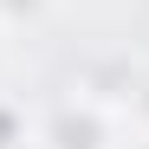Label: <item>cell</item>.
Returning <instances> with one entry per match:
<instances>
[{
	"label": "cell",
	"mask_w": 149,
	"mask_h": 149,
	"mask_svg": "<svg viewBox=\"0 0 149 149\" xmlns=\"http://www.w3.org/2000/svg\"><path fill=\"white\" fill-rule=\"evenodd\" d=\"M45 149H110V136H117V110L110 104H97L91 91H71L65 104L45 117Z\"/></svg>",
	"instance_id": "6da1fadb"
},
{
	"label": "cell",
	"mask_w": 149,
	"mask_h": 149,
	"mask_svg": "<svg viewBox=\"0 0 149 149\" xmlns=\"http://www.w3.org/2000/svg\"><path fill=\"white\" fill-rule=\"evenodd\" d=\"M52 7L58 0H0V33H33L52 19Z\"/></svg>",
	"instance_id": "7a4b0ae2"
},
{
	"label": "cell",
	"mask_w": 149,
	"mask_h": 149,
	"mask_svg": "<svg viewBox=\"0 0 149 149\" xmlns=\"http://www.w3.org/2000/svg\"><path fill=\"white\" fill-rule=\"evenodd\" d=\"M19 136H26V123H19V110H13V104H0V149H13Z\"/></svg>",
	"instance_id": "277c9868"
},
{
	"label": "cell",
	"mask_w": 149,
	"mask_h": 149,
	"mask_svg": "<svg viewBox=\"0 0 149 149\" xmlns=\"http://www.w3.org/2000/svg\"><path fill=\"white\" fill-rule=\"evenodd\" d=\"M0 71H7V33H0Z\"/></svg>",
	"instance_id": "5b68a950"
},
{
	"label": "cell",
	"mask_w": 149,
	"mask_h": 149,
	"mask_svg": "<svg viewBox=\"0 0 149 149\" xmlns=\"http://www.w3.org/2000/svg\"><path fill=\"white\" fill-rule=\"evenodd\" d=\"M117 110L149 136V65H136V71H130V91H123V104H117Z\"/></svg>",
	"instance_id": "3957f363"
}]
</instances>
